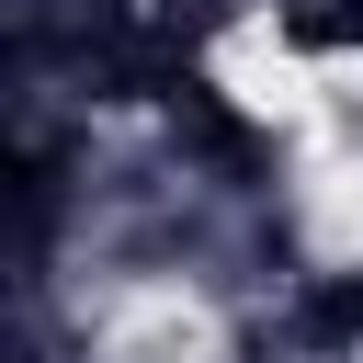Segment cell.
<instances>
[{"label":"cell","instance_id":"6da1fadb","mask_svg":"<svg viewBox=\"0 0 363 363\" xmlns=\"http://www.w3.org/2000/svg\"><path fill=\"white\" fill-rule=\"evenodd\" d=\"M284 34H295V45H363V0H295Z\"/></svg>","mask_w":363,"mask_h":363}]
</instances>
